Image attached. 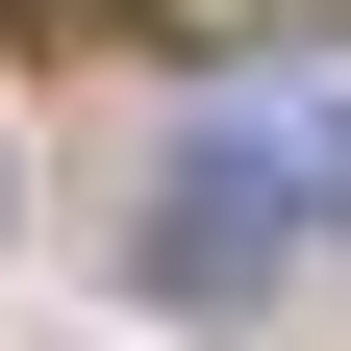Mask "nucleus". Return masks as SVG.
Wrapping results in <instances>:
<instances>
[{"instance_id": "obj_2", "label": "nucleus", "mask_w": 351, "mask_h": 351, "mask_svg": "<svg viewBox=\"0 0 351 351\" xmlns=\"http://www.w3.org/2000/svg\"><path fill=\"white\" fill-rule=\"evenodd\" d=\"M0 25H101V0H0Z\"/></svg>"}, {"instance_id": "obj_1", "label": "nucleus", "mask_w": 351, "mask_h": 351, "mask_svg": "<svg viewBox=\"0 0 351 351\" xmlns=\"http://www.w3.org/2000/svg\"><path fill=\"white\" fill-rule=\"evenodd\" d=\"M326 201H351V51H251L226 101L176 125V201H151V276H201V301H226V276H276V251L326 226Z\"/></svg>"}]
</instances>
